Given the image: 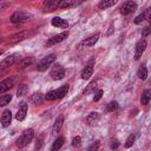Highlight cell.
Returning a JSON list of instances; mask_svg holds the SVG:
<instances>
[{
	"mask_svg": "<svg viewBox=\"0 0 151 151\" xmlns=\"http://www.w3.org/2000/svg\"><path fill=\"white\" fill-rule=\"evenodd\" d=\"M55 54H48V55H46L45 58H42L39 63H38V65H37V70L38 71H40V72H44V71H46L54 61H55Z\"/></svg>",
	"mask_w": 151,
	"mask_h": 151,
	"instance_id": "cell-3",
	"label": "cell"
},
{
	"mask_svg": "<svg viewBox=\"0 0 151 151\" xmlns=\"http://www.w3.org/2000/svg\"><path fill=\"white\" fill-rule=\"evenodd\" d=\"M42 139H44V137H42V136H40V137H39V139L37 140V145H35V149H37V150L41 147V145H42Z\"/></svg>",
	"mask_w": 151,
	"mask_h": 151,
	"instance_id": "cell-36",
	"label": "cell"
},
{
	"mask_svg": "<svg viewBox=\"0 0 151 151\" xmlns=\"http://www.w3.org/2000/svg\"><path fill=\"white\" fill-rule=\"evenodd\" d=\"M63 144H64V138H63V137H58V138L53 142V144H52V146H51V151H59L60 147L63 146Z\"/></svg>",
	"mask_w": 151,
	"mask_h": 151,
	"instance_id": "cell-22",
	"label": "cell"
},
{
	"mask_svg": "<svg viewBox=\"0 0 151 151\" xmlns=\"http://www.w3.org/2000/svg\"><path fill=\"white\" fill-rule=\"evenodd\" d=\"M11 120H12V112L9 110H5L1 114V125L4 127H7L9 126Z\"/></svg>",
	"mask_w": 151,
	"mask_h": 151,
	"instance_id": "cell-17",
	"label": "cell"
},
{
	"mask_svg": "<svg viewBox=\"0 0 151 151\" xmlns=\"http://www.w3.org/2000/svg\"><path fill=\"white\" fill-rule=\"evenodd\" d=\"M58 5H59V1H57V0H47L44 2L42 11L44 12H53L58 8Z\"/></svg>",
	"mask_w": 151,
	"mask_h": 151,
	"instance_id": "cell-15",
	"label": "cell"
},
{
	"mask_svg": "<svg viewBox=\"0 0 151 151\" xmlns=\"http://www.w3.org/2000/svg\"><path fill=\"white\" fill-rule=\"evenodd\" d=\"M27 91H28L27 85H26V84H20L19 87H18V90H17V96H18V97H21V96L26 94Z\"/></svg>",
	"mask_w": 151,
	"mask_h": 151,
	"instance_id": "cell-27",
	"label": "cell"
},
{
	"mask_svg": "<svg viewBox=\"0 0 151 151\" xmlns=\"http://www.w3.org/2000/svg\"><path fill=\"white\" fill-rule=\"evenodd\" d=\"M51 24H52L54 27H58V28H67V27H68V22H67L65 19L60 18V17H54V18L52 19Z\"/></svg>",
	"mask_w": 151,
	"mask_h": 151,
	"instance_id": "cell-16",
	"label": "cell"
},
{
	"mask_svg": "<svg viewBox=\"0 0 151 151\" xmlns=\"http://www.w3.org/2000/svg\"><path fill=\"white\" fill-rule=\"evenodd\" d=\"M32 63H33V58H32V57L25 58V59H22V60L18 61V68H19V70H22V68H25V67L29 66Z\"/></svg>",
	"mask_w": 151,
	"mask_h": 151,
	"instance_id": "cell-21",
	"label": "cell"
},
{
	"mask_svg": "<svg viewBox=\"0 0 151 151\" xmlns=\"http://www.w3.org/2000/svg\"><path fill=\"white\" fill-rule=\"evenodd\" d=\"M29 100L33 104H41L45 100V97L41 93H34V94H32V97L29 98Z\"/></svg>",
	"mask_w": 151,
	"mask_h": 151,
	"instance_id": "cell-24",
	"label": "cell"
},
{
	"mask_svg": "<svg viewBox=\"0 0 151 151\" xmlns=\"http://www.w3.org/2000/svg\"><path fill=\"white\" fill-rule=\"evenodd\" d=\"M2 53H4V50H1V48H0V55H1Z\"/></svg>",
	"mask_w": 151,
	"mask_h": 151,
	"instance_id": "cell-39",
	"label": "cell"
},
{
	"mask_svg": "<svg viewBox=\"0 0 151 151\" xmlns=\"http://www.w3.org/2000/svg\"><path fill=\"white\" fill-rule=\"evenodd\" d=\"M19 54L18 53H14V54H11L9 57H7V58H5L2 61H1V64H0V66L1 67H7V66H12V65H14L18 60H19Z\"/></svg>",
	"mask_w": 151,
	"mask_h": 151,
	"instance_id": "cell-13",
	"label": "cell"
},
{
	"mask_svg": "<svg viewBox=\"0 0 151 151\" xmlns=\"http://www.w3.org/2000/svg\"><path fill=\"white\" fill-rule=\"evenodd\" d=\"M99 150V142L98 140H96L88 149H87V151H98Z\"/></svg>",
	"mask_w": 151,
	"mask_h": 151,
	"instance_id": "cell-33",
	"label": "cell"
},
{
	"mask_svg": "<svg viewBox=\"0 0 151 151\" xmlns=\"http://www.w3.org/2000/svg\"><path fill=\"white\" fill-rule=\"evenodd\" d=\"M103 96V90H98L96 93H94V97H93V100L94 101H98Z\"/></svg>",
	"mask_w": 151,
	"mask_h": 151,
	"instance_id": "cell-34",
	"label": "cell"
},
{
	"mask_svg": "<svg viewBox=\"0 0 151 151\" xmlns=\"http://www.w3.org/2000/svg\"><path fill=\"white\" fill-rule=\"evenodd\" d=\"M11 100H12V94H4V96H0V106H5V105L9 104Z\"/></svg>",
	"mask_w": 151,
	"mask_h": 151,
	"instance_id": "cell-28",
	"label": "cell"
},
{
	"mask_svg": "<svg viewBox=\"0 0 151 151\" xmlns=\"http://www.w3.org/2000/svg\"><path fill=\"white\" fill-rule=\"evenodd\" d=\"M137 76H138V78H139V79H142V80H145V79L147 78V70H146V67H145L144 65H143V66H140V67L138 68Z\"/></svg>",
	"mask_w": 151,
	"mask_h": 151,
	"instance_id": "cell-25",
	"label": "cell"
},
{
	"mask_svg": "<svg viewBox=\"0 0 151 151\" xmlns=\"http://www.w3.org/2000/svg\"><path fill=\"white\" fill-rule=\"evenodd\" d=\"M93 66H94V59H91V60L86 64V66L84 67V70H83V72H81V79H84V80L90 79V77H91L92 73H93Z\"/></svg>",
	"mask_w": 151,
	"mask_h": 151,
	"instance_id": "cell-9",
	"label": "cell"
},
{
	"mask_svg": "<svg viewBox=\"0 0 151 151\" xmlns=\"http://www.w3.org/2000/svg\"><path fill=\"white\" fill-rule=\"evenodd\" d=\"M50 76H51V78L53 80H61L65 77V70H64V67L61 65L57 64V65H54L52 67V70L50 72Z\"/></svg>",
	"mask_w": 151,
	"mask_h": 151,
	"instance_id": "cell-5",
	"label": "cell"
},
{
	"mask_svg": "<svg viewBox=\"0 0 151 151\" xmlns=\"http://www.w3.org/2000/svg\"><path fill=\"white\" fill-rule=\"evenodd\" d=\"M99 119V113L98 112H91L88 116H87V118H86V123L88 124V125H91V124H93L96 120H98Z\"/></svg>",
	"mask_w": 151,
	"mask_h": 151,
	"instance_id": "cell-26",
	"label": "cell"
},
{
	"mask_svg": "<svg viewBox=\"0 0 151 151\" xmlns=\"http://www.w3.org/2000/svg\"><path fill=\"white\" fill-rule=\"evenodd\" d=\"M67 37H68V32H67V31H66V32H61V33H59V34L53 35L52 38H50V39L46 41V44H45V45H46L47 47L53 46V45H57V44H59V42L64 41Z\"/></svg>",
	"mask_w": 151,
	"mask_h": 151,
	"instance_id": "cell-6",
	"label": "cell"
},
{
	"mask_svg": "<svg viewBox=\"0 0 151 151\" xmlns=\"http://www.w3.org/2000/svg\"><path fill=\"white\" fill-rule=\"evenodd\" d=\"M32 19V14L27 13V12H22V11H19V12H15L12 14L11 17V21L14 22V24H18V22H24V21H27Z\"/></svg>",
	"mask_w": 151,
	"mask_h": 151,
	"instance_id": "cell-4",
	"label": "cell"
},
{
	"mask_svg": "<svg viewBox=\"0 0 151 151\" xmlns=\"http://www.w3.org/2000/svg\"><path fill=\"white\" fill-rule=\"evenodd\" d=\"M1 41H2V39H1V38H0V42H1Z\"/></svg>",
	"mask_w": 151,
	"mask_h": 151,
	"instance_id": "cell-40",
	"label": "cell"
},
{
	"mask_svg": "<svg viewBox=\"0 0 151 151\" xmlns=\"http://www.w3.org/2000/svg\"><path fill=\"white\" fill-rule=\"evenodd\" d=\"M98 39H99V33H96V34H93V35H91V37L85 38L84 40H81V41L79 42L78 47H79V48H84V47H91V46H93V45H94V44L98 41Z\"/></svg>",
	"mask_w": 151,
	"mask_h": 151,
	"instance_id": "cell-7",
	"label": "cell"
},
{
	"mask_svg": "<svg viewBox=\"0 0 151 151\" xmlns=\"http://www.w3.org/2000/svg\"><path fill=\"white\" fill-rule=\"evenodd\" d=\"M118 146H119V142H118V140H113L112 144H111V149H112V150H117Z\"/></svg>",
	"mask_w": 151,
	"mask_h": 151,
	"instance_id": "cell-37",
	"label": "cell"
},
{
	"mask_svg": "<svg viewBox=\"0 0 151 151\" xmlns=\"http://www.w3.org/2000/svg\"><path fill=\"white\" fill-rule=\"evenodd\" d=\"M68 92V85H63L61 87L57 88V90H53V91H50L46 93L45 96V99L46 100H55V99H60V98H64Z\"/></svg>",
	"mask_w": 151,
	"mask_h": 151,
	"instance_id": "cell-1",
	"label": "cell"
},
{
	"mask_svg": "<svg viewBox=\"0 0 151 151\" xmlns=\"http://www.w3.org/2000/svg\"><path fill=\"white\" fill-rule=\"evenodd\" d=\"M33 136H34V131H33V129H28V130H26V131L22 132V134L18 138V140H17V146L20 147V149L27 146V145L31 143V140L33 139Z\"/></svg>",
	"mask_w": 151,
	"mask_h": 151,
	"instance_id": "cell-2",
	"label": "cell"
},
{
	"mask_svg": "<svg viewBox=\"0 0 151 151\" xmlns=\"http://www.w3.org/2000/svg\"><path fill=\"white\" fill-rule=\"evenodd\" d=\"M151 99V90H145L142 94V98H140V101L143 105H147L149 101Z\"/></svg>",
	"mask_w": 151,
	"mask_h": 151,
	"instance_id": "cell-23",
	"label": "cell"
},
{
	"mask_svg": "<svg viewBox=\"0 0 151 151\" xmlns=\"http://www.w3.org/2000/svg\"><path fill=\"white\" fill-rule=\"evenodd\" d=\"M81 1H76V0H61L59 1L58 7L60 8H71V7H76L78 5H80Z\"/></svg>",
	"mask_w": 151,
	"mask_h": 151,
	"instance_id": "cell-18",
	"label": "cell"
},
{
	"mask_svg": "<svg viewBox=\"0 0 151 151\" xmlns=\"http://www.w3.org/2000/svg\"><path fill=\"white\" fill-rule=\"evenodd\" d=\"M150 31H151V28H150V26H146V27H144V29H143V32H142V37H147L149 34H150Z\"/></svg>",
	"mask_w": 151,
	"mask_h": 151,
	"instance_id": "cell-35",
	"label": "cell"
},
{
	"mask_svg": "<svg viewBox=\"0 0 151 151\" xmlns=\"http://www.w3.org/2000/svg\"><path fill=\"white\" fill-rule=\"evenodd\" d=\"M134 139H136V137H134L133 134H130V136L127 137V139H126V142H125V144H124V146H125L126 149H129V147H131V146L133 145V143H134Z\"/></svg>",
	"mask_w": 151,
	"mask_h": 151,
	"instance_id": "cell-30",
	"label": "cell"
},
{
	"mask_svg": "<svg viewBox=\"0 0 151 151\" xmlns=\"http://www.w3.org/2000/svg\"><path fill=\"white\" fill-rule=\"evenodd\" d=\"M14 84V78H6L2 81H0V94L8 91Z\"/></svg>",
	"mask_w": 151,
	"mask_h": 151,
	"instance_id": "cell-14",
	"label": "cell"
},
{
	"mask_svg": "<svg viewBox=\"0 0 151 151\" xmlns=\"http://www.w3.org/2000/svg\"><path fill=\"white\" fill-rule=\"evenodd\" d=\"M144 20H145V13H140L139 15H137V17L134 18V24H136V25H139V24H142Z\"/></svg>",
	"mask_w": 151,
	"mask_h": 151,
	"instance_id": "cell-31",
	"label": "cell"
},
{
	"mask_svg": "<svg viewBox=\"0 0 151 151\" xmlns=\"http://www.w3.org/2000/svg\"><path fill=\"white\" fill-rule=\"evenodd\" d=\"M137 9V4L134 1H126L123 4V6L120 7V13L123 15H127L132 12H134Z\"/></svg>",
	"mask_w": 151,
	"mask_h": 151,
	"instance_id": "cell-8",
	"label": "cell"
},
{
	"mask_svg": "<svg viewBox=\"0 0 151 151\" xmlns=\"http://www.w3.org/2000/svg\"><path fill=\"white\" fill-rule=\"evenodd\" d=\"M116 4H117L116 0H103V1H100V2L98 4V8H99V9H106V8H109V7L114 6Z\"/></svg>",
	"mask_w": 151,
	"mask_h": 151,
	"instance_id": "cell-20",
	"label": "cell"
},
{
	"mask_svg": "<svg viewBox=\"0 0 151 151\" xmlns=\"http://www.w3.org/2000/svg\"><path fill=\"white\" fill-rule=\"evenodd\" d=\"M63 124H64V116H58L57 119H55V122H54V124H53V127H52L53 133L59 132L60 129H61V126H63Z\"/></svg>",
	"mask_w": 151,
	"mask_h": 151,
	"instance_id": "cell-19",
	"label": "cell"
},
{
	"mask_svg": "<svg viewBox=\"0 0 151 151\" xmlns=\"http://www.w3.org/2000/svg\"><path fill=\"white\" fill-rule=\"evenodd\" d=\"M8 6H9L8 2H0V12H2L4 9H6Z\"/></svg>",
	"mask_w": 151,
	"mask_h": 151,
	"instance_id": "cell-38",
	"label": "cell"
},
{
	"mask_svg": "<svg viewBox=\"0 0 151 151\" xmlns=\"http://www.w3.org/2000/svg\"><path fill=\"white\" fill-rule=\"evenodd\" d=\"M26 113H27V104L26 101H21L19 105V110L15 114V119L19 122H22L26 118Z\"/></svg>",
	"mask_w": 151,
	"mask_h": 151,
	"instance_id": "cell-12",
	"label": "cell"
},
{
	"mask_svg": "<svg viewBox=\"0 0 151 151\" xmlns=\"http://www.w3.org/2000/svg\"><path fill=\"white\" fill-rule=\"evenodd\" d=\"M28 35H29V32H28V31H20V32H18V33L13 34V35L9 38V42H12V44L20 42V41L25 40L26 38H28Z\"/></svg>",
	"mask_w": 151,
	"mask_h": 151,
	"instance_id": "cell-10",
	"label": "cell"
},
{
	"mask_svg": "<svg viewBox=\"0 0 151 151\" xmlns=\"http://www.w3.org/2000/svg\"><path fill=\"white\" fill-rule=\"evenodd\" d=\"M81 145V138L79 136H76L73 139H72V146L74 147H79Z\"/></svg>",
	"mask_w": 151,
	"mask_h": 151,
	"instance_id": "cell-32",
	"label": "cell"
},
{
	"mask_svg": "<svg viewBox=\"0 0 151 151\" xmlns=\"http://www.w3.org/2000/svg\"><path fill=\"white\" fill-rule=\"evenodd\" d=\"M117 109H118V103H117L116 100L110 101V103L107 104V106H106V111H107V112H113V111H116Z\"/></svg>",
	"mask_w": 151,
	"mask_h": 151,
	"instance_id": "cell-29",
	"label": "cell"
},
{
	"mask_svg": "<svg viewBox=\"0 0 151 151\" xmlns=\"http://www.w3.org/2000/svg\"><path fill=\"white\" fill-rule=\"evenodd\" d=\"M145 48H146V41L144 39L143 40H139L136 44V50H134V59L136 60L140 59V57H142L143 52L145 51Z\"/></svg>",
	"mask_w": 151,
	"mask_h": 151,
	"instance_id": "cell-11",
	"label": "cell"
}]
</instances>
